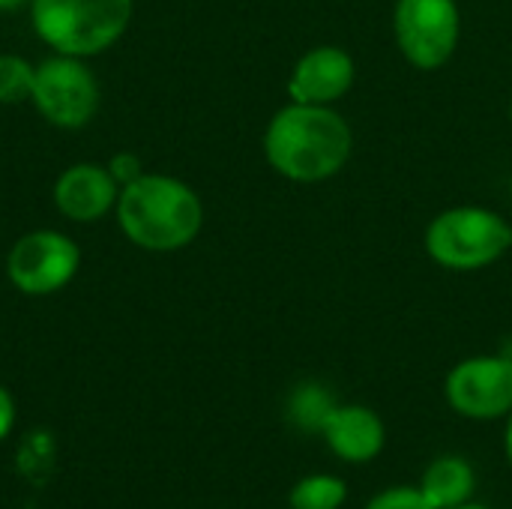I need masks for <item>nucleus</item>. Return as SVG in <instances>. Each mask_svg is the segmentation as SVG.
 Segmentation results:
<instances>
[{"label": "nucleus", "instance_id": "nucleus-1", "mask_svg": "<svg viewBox=\"0 0 512 509\" xmlns=\"http://www.w3.org/2000/svg\"><path fill=\"white\" fill-rule=\"evenodd\" d=\"M354 153L351 123L336 105L291 102L279 108L264 129L267 165L291 183H324L345 171Z\"/></svg>", "mask_w": 512, "mask_h": 509}, {"label": "nucleus", "instance_id": "nucleus-2", "mask_svg": "<svg viewBox=\"0 0 512 509\" xmlns=\"http://www.w3.org/2000/svg\"><path fill=\"white\" fill-rule=\"evenodd\" d=\"M117 219L135 246L150 252H177L198 237L204 207L189 183L168 174H141L120 189Z\"/></svg>", "mask_w": 512, "mask_h": 509}, {"label": "nucleus", "instance_id": "nucleus-3", "mask_svg": "<svg viewBox=\"0 0 512 509\" xmlns=\"http://www.w3.org/2000/svg\"><path fill=\"white\" fill-rule=\"evenodd\" d=\"M423 246L426 255L450 273H480L512 249V222L498 210L459 204L432 216Z\"/></svg>", "mask_w": 512, "mask_h": 509}, {"label": "nucleus", "instance_id": "nucleus-4", "mask_svg": "<svg viewBox=\"0 0 512 509\" xmlns=\"http://www.w3.org/2000/svg\"><path fill=\"white\" fill-rule=\"evenodd\" d=\"M30 15L45 45L69 57H90L123 36L132 0H33Z\"/></svg>", "mask_w": 512, "mask_h": 509}, {"label": "nucleus", "instance_id": "nucleus-5", "mask_svg": "<svg viewBox=\"0 0 512 509\" xmlns=\"http://www.w3.org/2000/svg\"><path fill=\"white\" fill-rule=\"evenodd\" d=\"M393 39L414 69H441L462 42V9L456 0H396Z\"/></svg>", "mask_w": 512, "mask_h": 509}, {"label": "nucleus", "instance_id": "nucleus-6", "mask_svg": "<svg viewBox=\"0 0 512 509\" xmlns=\"http://www.w3.org/2000/svg\"><path fill=\"white\" fill-rule=\"evenodd\" d=\"M444 396L465 420H507L512 411V357L477 354L456 363L444 381Z\"/></svg>", "mask_w": 512, "mask_h": 509}, {"label": "nucleus", "instance_id": "nucleus-7", "mask_svg": "<svg viewBox=\"0 0 512 509\" xmlns=\"http://www.w3.org/2000/svg\"><path fill=\"white\" fill-rule=\"evenodd\" d=\"M30 99L48 123L78 129L93 117L99 105V87L78 57L60 54L36 66Z\"/></svg>", "mask_w": 512, "mask_h": 509}, {"label": "nucleus", "instance_id": "nucleus-8", "mask_svg": "<svg viewBox=\"0 0 512 509\" xmlns=\"http://www.w3.org/2000/svg\"><path fill=\"white\" fill-rule=\"evenodd\" d=\"M78 261V246L66 234L33 231L12 246L6 258V273L21 294L45 297L66 288L75 279Z\"/></svg>", "mask_w": 512, "mask_h": 509}, {"label": "nucleus", "instance_id": "nucleus-9", "mask_svg": "<svg viewBox=\"0 0 512 509\" xmlns=\"http://www.w3.org/2000/svg\"><path fill=\"white\" fill-rule=\"evenodd\" d=\"M357 81L354 57L339 45H315L297 57L288 75L291 102L309 105H336Z\"/></svg>", "mask_w": 512, "mask_h": 509}, {"label": "nucleus", "instance_id": "nucleus-10", "mask_svg": "<svg viewBox=\"0 0 512 509\" xmlns=\"http://www.w3.org/2000/svg\"><path fill=\"white\" fill-rule=\"evenodd\" d=\"M321 438L327 441L330 453L348 465L372 462L384 453L387 444V426L369 405H336L327 417Z\"/></svg>", "mask_w": 512, "mask_h": 509}, {"label": "nucleus", "instance_id": "nucleus-11", "mask_svg": "<svg viewBox=\"0 0 512 509\" xmlns=\"http://www.w3.org/2000/svg\"><path fill=\"white\" fill-rule=\"evenodd\" d=\"M117 180L102 165H72L54 183V204L75 222H93L117 204Z\"/></svg>", "mask_w": 512, "mask_h": 509}, {"label": "nucleus", "instance_id": "nucleus-12", "mask_svg": "<svg viewBox=\"0 0 512 509\" xmlns=\"http://www.w3.org/2000/svg\"><path fill=\"white\" fill-rule=\"evenodd\" d=\"M420 492L435 509H456L468 504L477 492V474L462 456L435 459L420 480Z\"/></svg>", "mask_w": 512, "mask_h": 509}, {"label": "nucleus", "instance_id": "nucleus-13", "mask_svg": "<svg viewBox=\"0 0 512 509\" xmlns=\"http://www.w3.org/2000/svg\"><path fill=\"white\" fill-rule=\"evenodd\" d=\"M339 402L333 399V393L324 387V384H315V381H306L300 384L291 396H288V420L300 429V432H309V435H321L327 417L333 414Z\"/></svg>", "mask_w": 512, "mask_h": 509}, {"label": "nucleus", "instance_id": "nucleus-14", "mask_svg": "<svg viewBox=\"0 0 512 509\" xmlns=\"http://www.w3.org/2000/svg\"><path fill=\"white\" fill-rule=\"evenodd\" d=\"M348 501V483L336 474H309L288 492L291 509H342Z\"/></svg>", "mask_w": 512, "mask_h": 509}, {"label": "nucleus", "instance_id": "nucleus-15", "mask_svg": "<svg viewBox=\"0 0 512 509\" xmlns=\"http://www.w3.org/2000/svg\"><path fill=\"white\" fill-rule=\"evenodd\" d=\"M33 66L15 54H0V102L15 105L33 93Z\"/></svg>", "mask_w": 512, "mask_h": 509}, {"label": "nucleus", "instance_id": "nucleus-16", "mask_svg": "<svg viewBox=\"0 0 512 509\" xmlns=\"http://www.w3.org/2000/svg\"><path fill=\"white\" fill-rule=\"evenodd\" d=\"M366 509H435L426 495L420 492V486H393V489H384L378 492Z\"/></svg>", "mask_w": 512, "mask_h": 509}, {"label": "nucleus", "instance_id": "nucleus-17", "mask_svg": "<svg viewBox=\"0 0 512 509\" xmlns=\"http://www.w3.org/2000/svg\"><path fill=\"white\" fill-rule=\"evenodd\" d=\"M108 171L114 174V180H117L120 186H129L132 180L141 177V159H138L135 153H117V156L111 159Z\"/></svg>", "mask_w": 512, "mask_h": 509}, {"label": "nucleus", "instance_id": "nucleus-18", "mask_svg": "<svg viewBox=\"0 0 512 509\" xmlns=\"http://www.w3.org/2000/svg\"><path fill=\"white\" fill-rule=\"evenodd\" d=\"M15 417H18V411H15V399L9 396V390L0 384V441H6L9 435H12V429H15Z\"/></svg>", "mask_w": 512, "mask_h": 509}, {"label": "nucleus", "instance_id": "nucleus-19", "mask_svg": "<svg viewBox=\"0 0 512 509\" xmlns=\"http://www.w3.org/2000/svg\"><path fill=\"white\" fill-rule=\"evenodd\" d=\"M504 453H507V462L512 468V411L507 414V429H504Z\"/></svg>", "mask_w": 512, "mask_h": 509}, {"label": "nucleus", "instance_id": "nucleus-20", "mask_svg": "<svg viewBox=\"0 0 512 509\" xmlns=\"http://www.w3.org/2000/svg\"><path fill=\"white\" fill-rule=\"evenodd\" d=\"M27 0H0V12H12V9H18V6H24Z\"/></svg>", "mask_w": 512, "mask_h": 509}, {"label": "nucleus", "instance_id": "nucleus-21", "mask_svg": "<svg viewBox=\"0 0 512 509\" xmlns=\"http://www.w3.org/2000/svg\"><path fill=\"white\" fill-rule=\"evenodd\" d=\"M456 509H492V507H486V504H474V501H468V504H462V507H456Z\"/></svg>", "mask_w": 512, "mask_h": 509}, {"label": "nucleus", "instance_id": "nucleus-22", "mask_svg": "<svg viewBox=\"0 0 512 509\" xmlns=\"http://www.w3.org/2000/svg\"><path fill=\"white\" fill-rule=\"evenodd\" d=\"M510 120H512V102H510Z\"/></svg>", "mask_w": 512, "mask_h": 509}, {"label": "nucleus", "instance_id": "nucleus-23", "mask_svg": "<svg viewBox=\"0 0 512 509\" xmlns=\"http://www.w3.org/2000/svg\"><path fill=\"white\" fill-rule=\"evenodd\" d=\"M510 201H512V183H510Z\"/></svg>", "mask_w": 512, "mask_h": 509}]
</instances>
